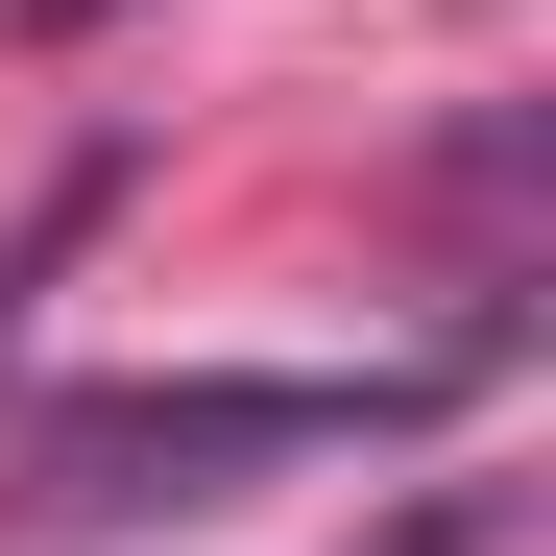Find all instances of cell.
<instances>
[{
    "instance_id": "obj_1",
    "label": "cell",
    "mask_w": 556,
    "mask_h": 556,
    "mask_svg": "<svg viewBox=\"0 0 556 556\" xmlns=\"http://www.w3.org/2000/svg\"><path fill=\"white\" fill-rule=\"evenodd\" d=\"M459 388V363H218V388H98V412H49L25 435V532H146V508H218L242 459H363V435H412Z\"/></svg>"
},
{
    "instance_id": "obj_2",
    "label": "cell",
    "mask_w": 556,
    "mask_h": 556,
    "mask_svg": "<svg viewBox=\"0 0 556 556\" xmlns=\"http://www.w3.org/2000/svg\"><path fill=\"white\" fill-rule=\"evenodd\" d=\"M388 556H484V484H435V508H412V532H388Z\"/></svg>"
},
{
    "instance_id": "obj_3",
    "label": "cell",
    "mask_w": 556,
    "mask_h": 556,
    "mask_svg": "<svg viewBox=\"0 0 556 556\" xmlns=\"http://www.w3.org/2000/svg\"><path fill=\"white\" fill-rule=\"evenodd\" d=\"M25 25H122V0H25Z\"/></svg>"
}]
</instances>
